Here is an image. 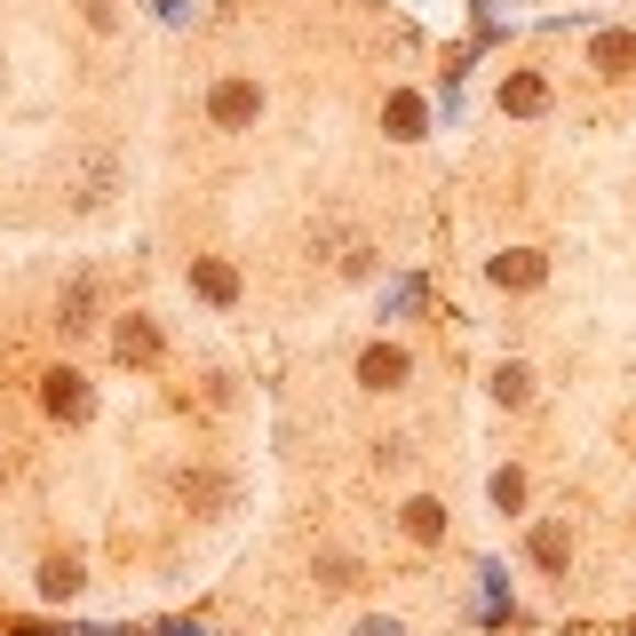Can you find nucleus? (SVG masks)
I'll use <instances>...</instances> for the list:
<instances>
[{
    "instance_id": "f257e3e1",
    "label": "nucleus",
    "mask_w": 636,
    "mask_h": 636,
    "mask_svg": "<svg viewBox=\"0 0 636 636\" xmlns=\"http://www.w3.org/2000/svg\"><path fill=\"white\" fill-rule=\"evenodd\" d=\"M208 112H215V127H247V120L263 112V96H255V80H223V88L208 96Z\"/></svg>"
},
{
    "instance_id": "f03ea898",
    "label": "nucleus",
    "mask_w": 636,
    "mask_h": 636,
    "mask_svg": "<svg viewBox=\"0 0 636 636\" xmlns=\"http://www.w3.org/2000/svg\"><path fill=\"white\" fill-rule=\"evenodd\" d=\"M358 382L366 390H398V382H406V350H366L358 358Z\"/></svg>"
},
{
    "instance_id": "423d86ee",
    "label": "nucleus",
    "mask_w": 636,
    "mask_h": 636,
    "mask_svg": "<svg viewBox=\"0 0 636 636\" xmlns=\"http://www.w3.org/2000/svg\"><path fill=\"white\" fill-rule=\"evenodd\" d=\"M596 64H605V72H628V64H636V41H628V32H605V41H596Z\"/></svg>"
},
{
    "instance_id": "39448f33",
    "label": "nucleus",
    "mask_w": 636,
    "mask_h": 636,
    "mask_svg": "<svg viewBox=\"0 0 636 636\" xmlns=\"http://www.w3.org/2000/svg\"><path fill=\"white\" fill-rule=\"evenodd\" d=\"M120 358H136V366H144V358H159V334H152L144 319H127V326H120Z\"/></svg>"
},
{
    "instance_id": "9d476101",
    "label": "nucleus",
    "mask_w": 636,
    "mask_h": 636,
    "mask_svg": "<svg viewBox=\"0 0 636 636\" xmlns=\"http://www.w3.org/2000/svg\"><path fill=\"white\" fill-rule=\"evenodd\" d=\"M88 303H96V287H88V279H80V287H72V294H64V326H88Z\"/></svg>"
},
{
    "instance_id": "1a4fd4ad",
    "label": "nucleus",
    "mask_w": 636,
    "mask_h": 636,
    "mask_svg": "<svg viewBox=\"0 0 636 636\" xmlns=\"http://www.w3.org/2000/svg\"><path fill=\"white\" fill-rule=\"evenodd\" d=\"M533 557H542V565H565V525H542V533H533Z\"/></svg>"
},
{
    "instance_id": "20e7f679",
    "label": "nucleus",
    "mask_w": 636,
    "mask_h": 636,
    "mask_svg": "<svg viewBox=\"0 0 636 636\" xmlns=\"http://www.w3.org/2000/svg\"><path fill=\"white\" fill-rule=\"evenodd\" d=\"M493 279H501V287H542V255H501Z\"/></svg>"
},
{
    "instance_id": "f8f14e48",
    "label": "nucleus",
    "mask_w": 636,
    "mask_h": 636,
    "mask_svg": "<svg viewBox=\"0 0 636 636\" xmlns=\"http://www.w3.org/2000/svg\"><path fill=\"white\" fill-rule=\"evenodd\" d=\"M358 636H398V621H366V628H358Z\"/></svg>"
},
{
    "instance_id": "6e6552de",
    "label": "nucleus",
    "mask_w": 636,
    "mask_h": 636,
    "mask_svg": "<svg viewBox=\"0 0 636 636\" xmlns=\"http://www.w3.org/2000/svg\"><path fill=\"white\" fill-rule=\"evenodd\" d=\"M199 294H215V303H231V294H239V279H231L223 263H199Z\"/></svg>"
},
{
    "instance_id": "0eeeda50",
    "label": "nucleus",
    "mask_w": 636,
    "mask_h": 636,
    "mask_svg": "<svg viewBox=\"0 0 636 636\" xmlns=\"http://www.w3.org/2000/svg\"><path fill=\"white\" fill-rule=\"evenodd\" d=\"M406 525H414V542H438V533H446L438 501H406Z\"/></svg>"
},
{
    "instance_id": "9b49d317",
    "label": "nucleus",
    "mask_w": 636,
    "mask_h": 636,
    "mask_svg": "<svg viewBox=\"0 0 636 636\" xmlns=\"http://www.w3.org/2000/svg\"><path fill=\"white\" fill-rule=\"evenodd\" d=\"M493 501H501V510H517V501H525V478L501 470V478H493Z\"/></svg>"
},
{
    "instance_id": "7ed1b4c3",
    "label": "nucleus",
    "mask_w": 636,
    "mask_h": 636,
    "mask_svg": "<svg viewBox=\"0 0 636 636\" xmlns=\"http://www.w3.org/2000/svg\"><path fill=\"white\" fill-rule=\"evenodd\" d=\"M48 414L88 422V382H80V375H48Z\"/></svg>"
}]
</instances>
